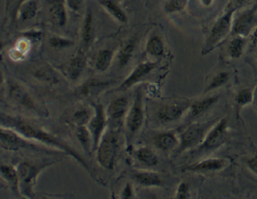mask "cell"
<instances>
[{
    "instance_id": "6da1fadb",
    "label": "cell",
    "mask_w": 257,
    "mask_h": 199,
    "mask_svg": "<svg viewBox=\"0 0 257 199\" xmlns=\"http://www.w3.org/2000/svg\"><path fill=\"white\" fill-rule=\"evenodd\" d=\"M1 126L11 128L32 141L37 142L41 145L73 158L92 178H95V172L83 155L80 154L65 140L54 135L42 126L23 117L4 113L1 114Z\"/></svg>"
},
{
    "instance_id": "7a4b0ae2",
    "label": "cell",
    "mask_w": 257,
    "mask_h": 199,
    "mask_svg": "<svg viewBox=\"0 0 257 199\" xmlns=\"http://www.w3.org/2000/svg\"><path fill=\"white\" fill-rule=\"evenodd\" d=\"M122 130L108 128L95 150V159L101 167L112 170L115 167L122 145Z\"/></svg>"
},
{
    "instance_id": "3957f363",
    "label": "cell",
    "mask_w": 257,
    "mask_h": 199,
    "mask_svg": "<svg viewBox=\"0 0 257 199\" xmlns=\"http://www.w3.org/2000/svg\"><path fill=\"white\" fill-rule=\"evenodd\" d=\"M56 161L23 160L17 166L20 180V192L23 197L32 199L35 194V188L38 177L50 166L55 164Z\"/></svg>"
},
{
    "instance_id": "277c9868",
    "label": "cell",
    "mask_w": 257,
    "mask_h": 199,
    "mask_svg": "<svg viewBox=\"0 0 257 199\" xmlns=\"http://www.w3.org/2000/svg\"><path fill=\"white\" fill-rule=\"evenodd\" d=\"M146 119L145 98L142 89H138L131 105L124 126V137L127 147H131L137 136L142 131Z\"/></svg>"
},
{
    "instance_id": "5b68a950",
    "label": "cell",
    "mask_w": 257,
    "mask_h": 199,
    "mask_svg": "<svg viewBox=\"0 0 257 199\" xmlns=\"http://www.w3.org/2000/svg\"><path fill=\"white\" fill-rule=\"evenodd\" d=\"M217 120L203 122H193L189 124L179 134L180 145L175 153L180 155L185 152L193 151L198 148L202 144L208 131Z\"/></svg>"
},
{
    "instance_id": "8992f818",
    "label": "cell",
    "mask_w": 257,
    "mask_h": 199,
    "mask_svg": "<svg viewBox=\"0 0 257 199\" xmlns=\"http://www.w3.org/2000/svg\"><path fill=\"white\" fill-rule=\"evenodd\" d=\"M228 137V121L227 118H221L208 131L202 144L192 152L198 156L210 154L222 147L227 143Z\"/></svg>"
},
{
    "instance_id": "52a82bcc",
    "label": "cell",
    "mask_w": 257,
    "mask_h": 199,
    "mask_svg": "<svg viewBox=\"0 0 257 199\" xmlns=\"http://www.w3.org/2000/svg\"><path fill=\"white\" fill-rule=\"evenodd\" d=\"M0 144L1 148L7 151L18 152L19 150H29L38 152H48L50 150L41 144L26 138L17 131L1 126L0 128Z\"/></svg>"
},
{
    "instance_id": "ba28073f",
    "label": "cell",
    "mask_w": 257,
    "mask_h": 199,
    "mask_svg": "<svg viewBox=\"0 0 257 199\" xmlns=\"http://www.w3.org/2000/svg\"><path fill=\"white\" fill-rule=\"evenodd\" d=\"M192 100L179 98L163 104L157 111V118L163 124L177 122L187 115Z\"/></svg>"
},
{
    "instance_id": "9c48e42d",
    "label": "cell",
    "mask_w": 257,
    "mask_h": 199,
    "mask_svg": "<svg viewBox=\"0 0 257 199\" xmlns=\"http://www.w3.org/2000/svg\"><path fill=\"white\" fill-rule=\"evenodd\" d=\"M235 9L230 8L222 16L217 20L210 32L206 43L202 50V54H208L226 39L232 31L233 26V16Z\"/></svg>"
},
{
    "instance_id": "30bf717a",
    "label": "cell",
    "mask_w": 257,
    "mask_h": 199,
    "mask_svg": "<svg viewBox=\"0 0 257 199\" xmlns=\"http://www.w3.org/2000/svg\"><path fill=\"white\" fill-rule=\"evenodd\" d=\"M7 87L9 99L12 103L38 115H45L43 111L41 110L33 96L21 83L10 81Z\"/></svg>"
},
{
    "instance_id": "8fae6325",
    "label": "cell",
    "mask_w": 257,
    "mask_h": 199,
    "mask_svg": "<svg viewBox=\"0 0 257 199\" xmlns=\"http://www.w3.org/2000/svg\"><path fill=\"white\" fill-rule=\"evenodd\" d=\"M131 105L126 96H120L110 102L106 109L108 128L122 130Z\"/></svg>"
},
{
    "instance_id": "7c38bea8",
    "label": "cell",
    "mask_w": 257,
    "mask_h": 199,
    "mask_svg": "<svg viewBox=\"0 0 257 199\" xmlns=\"http://www.w3.org/2000/svg\"><path fill=\"white\" fill-rule=\"evenodd\" d=\"M93 116L86 127L92 135L94 149L95 151L102 136L108 129V118H107L106 109H105L102 104H95L93 105Z\"/></svg>"
},
{
    "instance_id": "4fadbf2b",
    "label": "cell",
    "mask_w": 257,
    "mask_h": 199,
    "mask_svg": "<svg viewBox=\"0 0 257 199\" xmlns=\"http://www.w3.org/2000/svg\"><path fill=\"white\" fill-rule=\"evenodd\" d=\"M230 164V159L227 158H205L185 166L183 168V171L192 173H215L227 169Z\"/></svg>"
},
{
    "instance_id": "5bb4252c",
    "label": "cell",
    "mask_w": 257,
    "mask_h": 199,
    "mask_svg": "<svg viewBox=\"0 0 257 199\" xmlns=\"http://www.w3.org/2000/svg\"><path fill=\"white\" fill-rule=\"evenodd\" d=\"M157 67V62L140 63L126 77L125 80L120 84L117 89V91H127V89H131L138 83H140L148 74H151L153 70H155Z\"/></svg>"
},
{
    "instance_id": "9a60e30c",
    "label": "cell",
    "mask_w": 257,
    "mask_h": 199,
    "mask_svg": "<svg viewBox=\"0 0 257 199\" xmlns=\"http://www.w3.org/2000/svg\"><path fill=\"white\" fill-rule=\"evenodd\" d=\"M153 143L156 148L164 153L176 152L180 145V137L175 130H164L155 134Z\"/></svg>"
},
{
    "instance_id": "2e32d148",
    "label": "cell",
    "mask_w": 257,
    "mask_h": 199,
    "mask_svg": "<svg viewBox=\"0 0 257 199\" xmlns=\"http://www.w3.org/2000/svg\"><path fill=\"white\" fill-rule=\"evenodd\" d=\"M134 182L145 188H160L164 184L159 172L150 169H136L131 173Z\"/></svg>"
},
{
    "instance_id": "e0dca14e",
    "label": "cell",
    "mask_w": 257,
    "mask_h": 199,
    "mask_svg": "<svg viewBox=\"0 0 257 199\" xmlns=\"http://www.w3.org/2000/svg\"><path fill=\"white\" fill-rule=\"evenodd\" d=\"M255 8L246 10L236 18L232 26V35L245 37L250 33L255 21Z\"/></svg>"
},
{
    "instance_id": "ac0fdd59",
    "label": "cell",
    "mask_w": 257,
    "mask_h": 199,
    "mask_svg": "<svg viewBox=\"0 0 257 199\" xmlns=\"http://www.w3.org/2000/svg\"><path fill=\"white\" fill-rule=\"evenodd\" d=\"M220 96L218 95H214L192 101L187 114L189 119L192 121L202 116L218 102Z\"/></svg>"
},
{
    "instance_id": "d6986e66",
    "label": "cell",
    "mask_w": 257,
    "mask_h": 199,
    "mask_svg": "<svg viewBox=\"0 0 257 199\" xmlns=\"http://www.w3.org/2000/svg\"><path fill=\"white\" fill-rule=\"evenodd\" d=\"M111 84L112 82L108 80H98L95 78L89 79L80 86L78 89V92L83 97H95L103 93Z\"/></svg>"
},
{
    "instance_id": "ffe728a7",
    "label": "cell",
    "mask_w": 257,
    "mask_h": 199,
    "mask_svg": "<svg viewBox=\"0 0 257 199\" xmlns=\"http://www.w3.org/2000/svg\"><path fill=\"white\" fill-rule=\"evenodd\" d=\"M67 7L65 0H51L49 7V16L51 23L57 27L62 28L67 23Z\"/></svg>"
},
{
    "instance_id": "44dd1931",
    "label": "cell",
    "mask_w": 257,
    "mask_h": 199,
    "mask_svg": "<svg viewBox=\"0 0 257 199\" xmlns=\"http://www.w3.org/2000/svg\"><path fill=\"white\" fill-rule=\"evenodd\" d=\"M86 67V57L81 53L77 54L67 63L66 77L71 82H76L81 77Z\"/></svg>"
},
{
    "instance_id": "7402d4cb",
    "label": "cell",
    "mask_w": 257,
    "mask_h": 199,
    "mask_svg": "<svg viewBox=\"0 0 257 199\" xmlns=\"http://www.w3.org/2000/svg\"><path fill=\"white\" fill-rule=\"evenodd\" d=\"M1 178L7 184L9 188L15 194H21L20 192V180H19V172L17 166L8 163H2L0 169Z\"/></svg>"
},
{
    "instance_id": "603a6c76",
    "label": "cell",
    "mask_w": 257,
    "mask_h": 199,
    "mask_svg": "<svg viewBox=\"0 0 257 199\" xmlns=\"http://www.w3.org/2000/svg\"><path fill=\"white\" fill-rule=\"evenodd\" d=\"M94 115L93 106L81 105H76L70 115V120L76 127L87 126Z\"/></svg>"
},
{
    "instance_id": "cb8c5ba5",
    "label": "cell",
    "mask_w": 257,
    "mask_h": 199,
    "mask_svg": "<svg viewBox=\"0 0 257 199\" xmlns=\"http://www.w3.org/2000/svg\"><path fill=\"white\" fill-rule=\"evenodd\" d=\"M138 162L148 168L155 167L159 163V158L154 150L148 146H140L134 151Z\"/></svg>"
},
{
    "instance_id": "d4e9b609",
    "label": "cell",
    "mask_w": 257,
    "mask_h": 199,
    "mask_svg": "<svg viewBox=\"0 0 257 199\" xmlns=\"http://www.w3.org/2000/svg\"><path fill=\"white\" fill-rule=\"evenodd\" d=\"M75 136H76L78 142L80 143L84 153L89 156H92V153L95 152V149H94L92 135H91V133L89 132L87 127L86 126L76 127Z\"/></svg>"
},
{
    "instance_id": "484cf974",
    "label": "cell",
    "mask_w": 257,
    "mask_h": 199,
    "mask_svg": "<svg viewBox=\"0 0 257 199\" xmlns=\"http://www.w3.org/2000/svg\"><path fill=\"white\" fill-rule=\"evenodd\" d=\"M137 46V39L133 37L126 41L117 52V63L120 67H125L135 54Z\"/></svg>"
},
{
    "instance_id": "4316f807",
    "label": "cell",
    "mask_w": 257,
    "mask_h": 199,
    "mask_svg": "<svg viewBox=\"0 0 257 199\" xmlns=\"http://www.w3.org/2000/svg\"><path fill=\"white\" fill-rule=\"evenodd\" d=\"M114 58V52L111 49L98 51L94 58V67L100 73L107 71L111 67Z\"/></svg>"
},
{
    "instance_id": "83f0119b",
    "label": "cell",
    "mask_w": 257,
    "mask_h": 199,
    "mask_svg": "<svg viewBox=\"0 0 257 199\" xmlns=\"http://www.w3.org/2000/svg\"><path fill=\"white\" fill-rule=\"evenodd\" d=\"M98 3L103 7L104 10L112 16L114 20L119 22L121 23H127L128 19H127V15L125 12L122 10L119 4L116 2L115 0H98Z\"/></svg>"
},
{
    "instance_id": "f1b7e54d",
    "label": "cell",
    "mask_w": 257,
    "mask_h": 199,
    "mask_svg": "<svg viewBox=\"0 0 257 199\" xmlns=\"http://www.w3.org/2000/svg\"><path fill=\"white\" fill-rule=\"evenodd\" d=\"M94 39V16L90 10L86 12L82 28V40L85 46H90Z\"/></svg>"
},
{
    "instance_id": "f546056e",
    "label": "cell",
    "mask_w": 257,
    "mask_h": 199,
    "mask_svg": "<svg viewBox=\"0 0 257 199\" xmlns=\"http://www.w3.org/2000/svg\"><path fill=\"white\" fill-rule=\"evenodd\" d=\"M253 95L254 89H249V88H245V89H240L237 92L234 99L236 108V119L239 120L240 111L244 107L252 104Z\"/></svg>"
},
{
    "instance_id": "4dcf8cb0",
    "label": "cell",
    "mask_w": 257,
    "mask_h": 199,
    "mask_svg": "<svg viewBox=\"0 0 257 199\" xmlns=\"http://www.w3.org/2000/svg\"><path fill=\"white\" fill-rule=\"evenodd\" d=\"M38 11V5L36 0H29L22 4L16 10L18 17L22 22L29 21L36 16Z\"/></svg>"
},
{
    "instance_id": "1f68e13d",
    "label": "cell",
    "mask_w": 257,
    "mask_h": 199,
    "mask_svg": "<svg viewBox=\"0 0 257 199\" xmlns=\"http://www.w3.org/2000/svg\"><path fill=\"white\" fill-rule=\"evenodd\" d=\"M34 77L48 84H55L59 80L55 71L48 65L41 66L37 68L34 72Z\"/></svg>"
},
{
    "instance_id": "d6a6232c",
    "label": "cell",
    "mask_w": 257,
    "mask_h": 199,
    "mask_svg": "<svg viewBox=\"0 0 257 199\" xmlns=\"http://www.w3.org/2000/svg\"><path fill=\"white\" fill-rule=\"evenodd\" d=\"M146 51L151 56L162 57L165 52L164 43L158 35H152L146 44Z\"/></svg>"
},
{
    "instance_id": "836d02e7",
    "label": "cell",
    "mask_w": 257,
    "mask_h": 199,
    "mask_svg": "<svg viewBox=\"0 0 257 199\" xmlns=\"http://www.w3.org/2000/svg\"><path fill=\"white\" fill-rule=\"evenodd\" d=\"M246 42L243 37L235 36L227 45L229 56L233 59H238L243 55Z\"/></svg>"
},
{
    "instance_id": "e575fe53",
    "label": "cell",
    "mask_w": 257,
    "mask_h": 199,
    "mask_svg": "<svg viewBox=\"0 0 257 199\" xmlns=\"http://www.w3.org/2000/svg\"><path fill=\"white\" fill-rule=\"evenodd\" d=\"M230 76L227 72H220L213 76L212 78L208 81L204 89V94L214 91L215 89H219L228 82Z\"/></svg>"
},
{
    "instance_id": "d590c367",
    "label": "cell",
    "mask_w": 257,
    "mask_h": 199,
    "mask_svg": "<svg viewBox=\"0 0 257 199\" xmlns=\"http://www.w3.org/2000/svg\"><path fill=\"white\" fill-rule=\"evenodd\" d=\"M187 2L188 0H167L164 4V12L167 14H173L183 11Z\"/></svg>"
},
{
    "instance_id": "8d00e7d4",
    "label": "cell",
    "mask_w": 257,
    "mask_h": 199,
    "mask_svg": "<svg viewBox=\"0 0 257 199\" xmlns=\"http://www.w3.org/2000/svg\"><path fill=\"white\" fill-rule=\"evenodd\" d=\"M49 45L55 50H62L70 48L74 45L73 41L61 36H52L50 38Z\"/></svg>"
},
{
    "instance_id": "74e56055",
    "label": "cell",
    "mask_w": 257,
    "mask_h": 199,
    "mask_svg": "<svg viewBox=\"0 0 257 199\" xmlns=\"http://www.w3.org/2000/svg\"><path fill=\"white\" fill-rule=\"evenodd\" d=\"M190 185L188 182L182 181L178 185L175 192V199H191Z\"/></svg>"
},
{
    "instance_id": "f35d334b",
    "label": "cell",
    "mask_w": 257,
    "mask_h": 199,
    "mask_svg": "<svg viewBox=\"0 0 257 199\" xmlns=\"http://www.w3.org/2000/svg\"><path fill=\"white\" fill-rule=\"evenodd\" d=\"M120 199H136V193L132 183L127 182L123 187L120 194Z\"/></svg>"
},
{
    "instance_id": "ab89813d",
    "label": "cell",
    "mask_w": 257,
    "mask_h": 199,
    "mask_svg": "<svg viewBox=\"0 0 257 199\" xmlns=\"http://www.w3.org/2000/svg\"><path fill=\"white\" fill-rule=\"evenodd\" d=\"M65 2L69 10L76 13L80 11L84 0H65Z\"/></svg>"
},
{
    "instance_id": "60d3db41",
    "label": "cell",
    "mask_w": 257,
    "mask_h": 199,
    "mask_svg": "<svg viewBox=\"0 0 257 199\" xmlns=\"http://www.w3.org/2000/svg\"><path fill=\"white\" fill-rule=\"evenodd\" d=\"M245 164L252 174L257 175V154L246 159Z\"/></svg>"
},
{
    "instance_id": "b9f144b4",
    "label": "cell",
    "mask_w": 257,
    "mask_h": 199,
    "mask_svg": "<svg viewBox=\"0 0 257 199\" xmlns=\"http://www.w3.org/2000/svg\"><path fill=\"white\" fill-rule=\"evenodd\" d=\"M250 39L253 46L256 47L257 48V27H255V29L252 31Z\"/></svg>"
},
{
    "instance_id": "7bdbcfd3",
    "label": "cell",
    "mask_w": 257,
    "mask_h": 199,
    "mask_svg": "<svg viewBox=\"0 0 257 199\" xmlns=\"http://www.w3.org/2000/svg\"><path fill=\"white\" fill-rule=\"evenodd\" d=\"M252 105H253L255 110L257 112V85L254 89V95H253V102H252Z\"/></svg>"
},
{
    "instance_id": "ee69618b",
    "label": "cell",
    "mask_w": 257,
    "mask_h": 199,
    "mask_svg": "<svg viewBox=\"0 0 257 199\" xmlns=\"http://www.w3.org/2000/svg\"><path fill=\"white\" fill-rule=\"evenodd\" d=\"M247 1L248 0H233V3H234L235 6L236 7H239L243 5L245 3L247 2Z\"/></svg>"
},
{
    "instance_id": "f6af8a7d",
    "label": "cell",
    "mask_w": 257,
    "mask_h": 199,
    "mask_svg": "<svg viewBox=\"0 0 257 199\" xmlns=\"http://www.w3.org/2000/svg\"><path fill=\"white\" fill-rule=\"evenodd\" d=\"M148 199H163L162 197H159L157 194H154V193H151L148 194Z\"/></svg>"
},
{
    "instance_id": "bcb514c9",
    "label": "cell",
    "mask_w": 257,
    "mask_h": 199,
    "mask_svg": "<svg viewBox=\"0 0 257 199\" xmlns=\"http://www.w3.org/2000/svg\"><path fill=\"white\" fill-rule=\"evenodd\" d=\"M213 0H202V4L205 6V7H208L212 4Z\"/></svg>"
},
{
    "instance_id": "7dc6e473",
    "label": "cell",
    "mask_w": 257,
    "mask_h": 199,
    "mask_svg": "<svg viewBox=\"0 0 257 199\" xmlns=\"http://www.w3.org/2000/svg\"><path fill=\"white\" fill-rule=\"evenodd\" d=\"M27 1H29V0H18L17 3V7H16V10L19 8L22 4H24V3L27 2Z\"/></svg>"
},
{
    "instance_id": "c3c4849f",
    "label": "cell",
    "mask_w": 257,
    "mask_h": 199,
    "mask_svg": "<svg viewBox=\"0 0 257 199\" xmlns=\"http://www.w3.org/2000/svg\"><path fill=\"white\" fill-rule=\"evenodd\" d=\"M24 197V199H31V198H29V197Z\"/></svg>"
},
{
    "instance_id": "681fc988",
    "label": "cell",
    "mask_w": 257,
    "mask_h": 199,
    "mask_svg": "<svg viewBox=\"0 0 257 199\" xmlns=\"http://www.w3.org/2000/svg\"><path fill=\"white\" fill-rule=\"evenodd\" d=\"M21 199H24V197H22V198H21Z\"/></svg>"
}]
</instances>
